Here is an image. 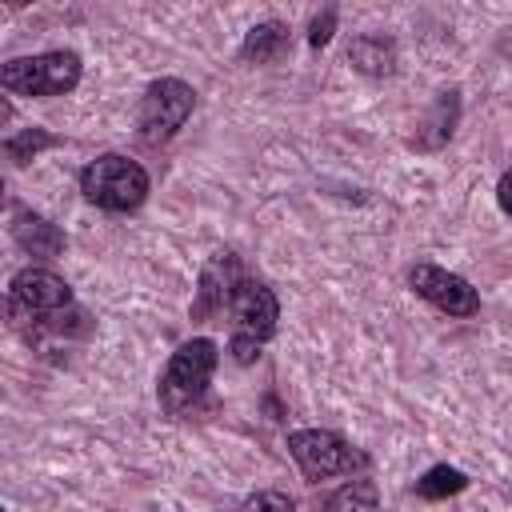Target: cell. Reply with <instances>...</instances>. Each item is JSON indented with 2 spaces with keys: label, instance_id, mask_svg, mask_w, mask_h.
Masks as SVG:
<instances>
[{
  "label": "cell",
  "instance_id": "cell-4",
  "mask_svg": "<svg viewBox=\"0 0 512 512\" xmlns=\"http://www.w3.org/2000/svg\"><path fill=\"white\" fill-rule=\"evenodd\" d=\"M288 452L300 464L308 484H320V480H332V476H348V472L368 464L364 452H356L344 436H336L328 428H296V432H288Z\"/></svg>",
  "mask_w": 512,
  "mask_h": 512
},
{
  "label": "cell",
  "instance_id": "cell-14",
  "mask_svg": "<svg viewBox=\"0 0 512 512\" xmlns=\"http://www.w3.org/2000/svg\"><path fill=\"white\" fill-rule=\"evenodd\" d=\"M468 488V476L460 472V468H452V464H436V468H428L420 480H416V496L420 500H448V496H460Z\"/></svg>",
  "mask_w": 512,
  "mask_h": 512
},
{
  "label": "cell",
  "instance_id": "cell-19",
  "mask_svg": "<svg viewBox=\"0 0 512 512\" xmlns=\"http://www.w3.org/2000/svg\"><path fill=\"white\" fill-rule=\"evenodd\" d=\"M260 344L256 340H248V336H232V356H236V364H252L260 352H256Z\"/></svg>",
  "mask_w": 512,
  "mask_h": 512
},
{
  "label": "cell",
  "instance_id": "cell-20",
  "mask_svg": "<svg viewBox=\"0 0 512 512\" xmlns=\"http://www.w3.org/2000/svg\"><path fill=\"white\" fill-rule=\"evenodd\" d=\"M496 204L512 216V168H508V172L500 176V184H496Z\"/></svg>",
  "mask_w": 512,
  "mask_h": 512
},
{
  "label": "cell",
  "instance_id": "cell-2",
  "mask_svg": "<svg viewBox=\"0 0 512 512\" xmlns=\"http://www.w3.org/2000/svg\"><path fill=\"white\" fill-rule=\"evenodd\" d=\"M148 188H152L148 172L120 152H104L80 172L84 200L104 212H136L148 200Z\"/></svg>",
  "mask_w": 512,
  "mask_h": 512
},
{
  "label": "cell",
  "instance_id": "cell-3",
  "mask_svg": "<svg viewBox=\"0 0 512 512\" xmlns=\"http://www.w3.org/2000/svg\"><path fill=\"white\" fill-rule=\"evenodd\" d=\"M0 84L16 96H64L80 84V56L76 52H36L0 64Z\"/></svg>",
  "mask_w": 512,
  "mask_h": 512
},
{
  "label": "cell",
  "instance_id": "cell-9",
  "mask_svg": "<svg viewBox=\"0 0 512 512\" xmlns=\"http://www.w3.org/2000/svg\"><path fill=\"white\" fill-rule=\"evenodd\" d=\"M240 280H244V276H240V260H236L232 252H216L212 264H208L204 276H200L192 316H196V320H208V316L224 312V308L232 304V292H236Z\"/></svg>",
  "mask_w": 512,
  "mask_h": 512
},
{
  "label": "cell",
  "instance_id": "cell-12",
  "mask_svg": "<svg viewBox=\"0 0 512 512\" xmlns=\"http://www.w3.org/2000/svg\"><path fill=\"white\" fill-rule=\"evenodd\" d=\"M288 52V24L280 20H264L256 28H248L244 44H240V60L248 64H268V60H280Z\"/></svg>",
  "mask_w": 512,
  "mask_h": 512
},
{
  "label": "cell",
  "instance_id": "cell-8",
  "mask_svg": "<svg viewBox=\"0 0 512 512\" xmlns=\"http://www.w3.org/2000/svg\"><path fill=\"white\" fill-rule=\"evenodd\" d=\"M228 316H232L236 336H248V340H256V344H264V340L276 336L280 300H276V292H272L268 284H260V280H240L236 292H232Z\"/></svg>",
  "mask_w": 512,
  "mask_h": 512
},
{
  "label": "cell",
  "instance_id": "cell-1",
  "mask_svg": "<svg viewBox=\"0 0 512 512\" xmlns=\"http://www.w3.org/2000/svg\"><path fill=\"white\" fill-rule=\"evenodd\" d=\"M216 360H220V348H216V340H208V336H196V340L180 344V348L172 352V360L164 364L160 380H156V400H160V408H164L168 416L192 412V408L204 400L208 384H212Z\"/></svg>",
  "mask_w": 512,
  "mask_h": 512
},
{
  "label": "cell",
  "instance_id": "cell-18",
  "mask_svg": "<svg viewBox=\"0 0 512 512\" xmlns=\"http://www.w3.org/2000/svg\"><path fill=\"white\" fill-rule=\"evenodd\" d=\"M332 32H336V8H324V12H316L312 24H308V44H312V48H324V44L332 40Z\"/></svg>",
  "mask_w": 512,
  "mask_h": 512
},
{
  "label": "cell",
  "instance_id": "cell-17",
  "mask_svg": "<svg viewBox=\"0 0 512 512\" xmlns=\"http://www.w3.org/2000/svg\"><path fill=\"white\" fill-rule=\"evenodd\" d=\"M244 512H296V500L288 492L264 488V492H256V496L244 500Z\"/></svg>",
  "mask_w": 512,
  "mask_h": 512
},
{
  "label": "cell",
  "instance_id": "cell-11",
  "mask_svg": "<svg viewBox=\"0 0 512 512\" xmlns=\"http://www.w3.org/2000/svg\"><path fill=\"white\" fill-rule=\"evenodd\" d=\"M12 236H16V244H20L24 252H32V256H60V252H64V232H60L52 220L36 216V212H16Z\"/></svg>",
  "mask_w": 512,
  "mask_h": 512
},
{
  "label": "cell",
  "instance_id": "cell-6",
  "mask_svg": "<svg viewBox=\"0 0 512 512\" xmlns=\"http://www.w3.org/2000/svg\"><path fill=\"white\" fill-rule=\"evenodd\" d=\"M8 308L12 316H24V320L60 316L64 308H72V288L52 268H20L8 284Z\"/></svg>",
  "mask_w": 512,
  "mask_h": 512
},
{
  "label": "cell",
  "instance_id": "cell-13",
  "mask_svg": "<svg viewBox=\"0 0 512 512\" xmlns=\"http://www.w3.org/2000/svg\"><path fill=\"white\" fill-rule=\"evenodd\" d=\"M348 60H352V68H360L368 76H388L396 68V44L384 40V36H376V32H364V36L352 40Z\"/></svg>",
  "mask_w": 512,
  "mask_h": 512
},
{
  "label": "cell",
  "instance_id": "cell-16",
  "mask_svg": "<svg viewBox=\"0 0 512 512\" xmlns=\"http://www.w3.org/2000/svg\"><path fill=\"white\" fill-rule=\"evenodd\" d=\"M52 144H56L52 132H44V128H24V132H16V136L4 140V152H8V160L28 164L36 152H44V148H52Z\"/></svg>",
  "mask_w": 512,
  "mask_h": 512
},
{
  "label": "cell",
  "instance_id": "cell-15",
  "mask_svg": "<svg viewBox=\"0 0 512 512\" xmlns=\"http://www.w3.org/2000/svg\"><path fill=\"white\" fill-rule=\"evenodd\" d=\"M324 512H380V492L372 480H352L324 500Z\"/></svg>",
  "mask_w": 512,
  "mask_h": 512
},
{
  "label": "cell",
  "instance_id": "cell-10",
  "mask_svg": "<svg viewBox=\"0 0 512 512\" xmlns=\"http://www.w3.org/2000/svg\"><path fill=\"white\" fill-rule=\"evenodd\" d=\"M456 116H460V92H440V100L432 104V112L420 120L416 136H412V148L420 152H436L452 140V128H456Z\"/></svg>",
  "mask_w": 512,
  "mask_h": 512
},
{
  "label": "cell",
  "instance_id": "cell-7",
  "mask_svg": "<svg viewBox=\"0 0 512 512\" xmlns=\"http://www.w3.org/2000/svg\"><path fill=\"white\" fill-rule=\"evenodd\" d=\"M408 284L420 300H428L436 312L444 316H456V320H468L480 312V292L460 276V272H448L440 264H416L408 272Z\"/></svg>",
  "mask_w": 512,
  "mask_h": 512
},
{
  "label": "cell",
  "instance_id": "cell-5",
  "mask_svg": "<svg viewBox=\"0 0 512 512\" xmlns=\"http://www.w3.org/2000/svg\"><path fill=\"white\" fill-rule=\"evenodd\" d=\"M196 108V92L192 84L176 80V76H160L144 88V100H140V112H136V128H140V140L144 144H168L184 120L192 116Z\"/></svg>",
  "mask_w": 512,
  "mask_h": 512
}]
</instances>
